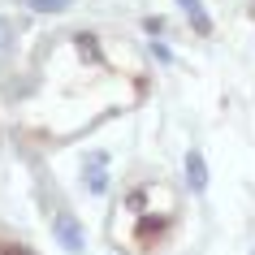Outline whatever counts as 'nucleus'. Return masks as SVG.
<instances>
[{"label":"nucleus","mask_w":255,"mask_h":255,"mask_svg":"<svg viewBox=\"0 0 255 255\" xmlns=\"http://www.w3.org/2000/svg\"><path fill=\"white\" fill-rule=\"evenodd\" d=\"M0 255H13V251H0Z\"/></svg>","instance_id":"obj_1"}]
</instances>
